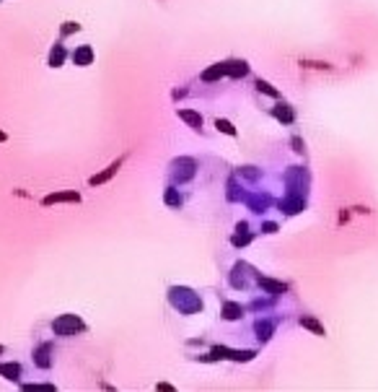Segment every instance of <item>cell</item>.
Masks as SVG:
<instances>
[{"instance_id":"cell-17","label":"cell","mask_w":378,"mask_h":392,"mask_svg":"<svg viewBox=\"0 0 378 392\" xmlns=\"http://www.w3.org/2000/svg\"><path fill=\"white\" fill-rule=\"evenodd\" d=\"M78 29H80L78 24H68V26L62 29V34H70V31H78Z\"/></svg>"},{"instance_id":"cell-8","label":"cell","mask_w":378,"mask_h":392,"mask_svg":"<svg viewBox=\"0 0 378 392\" xmlns=\"http://www.w3.org/2000/svg\"><path fill=\"white\" fill-rule=\"evenodd\" d=\"M226 73H228L226 65H215V68H210L202 78H205V81H215V78H220V75H226Z\"/></svg>"},{"instance_id":"cell-13","label":"cell","mask_w":378,"mask_h":392,"mask_svg":"<svg viewBox=\"0 0 378 392\" xmlns=\"http://www.w3.org/2000/svg\"><path fill=\"white\" fill-rule=\"evenodd\" d=\"M275 114L280 117V120H285V122H293V112H290V109H285V107H280Z\"/></svg>"},{"instance_id":"cell-1","label":"cell","mask_w":378,"mask_h":392,"mask_svg":"<svg viewBox=\"0 0 378 392\" xmlns=\"http://www.w3.org/2000/svg\"><path fill=\"white\" fill-rule=\"evenodd\" d=\"M78 330H86V325H83L75 315H62L60 320H55V333L57 335H75Z\"/></svg>"},{"instance_id":"cell-14","label":"cell","mask_w":378,"mask_h":392,"mask_svg":"<svg viewBox=\"0 0 378 392\" xmlns=\"http://www.w3.org/2000/svg\"><path fill=\"white\" fill-rule=\"evenodd\" d=\"M257 89H259V91H264V94H270V96H277V91H275V89H272L267 81H257Z\"/></svg>"},{"instance_id":"cell-5","label":"cell","mask_w":378,"mask_h":392,"mask_svg":"<svg viewBox=\"0 0 378 392\" xmlns=\"http://www.w3.org/2000/svg\"><path fill=\"white\" fill-rule=\"evenodd\" d=\"M91 57H94V52H91V47H80L75 55H73V60H75V65H88L91 63Z\"/></svg>"},{"instance_id":"cell-2","label":"cell","mask_w":378,"mask_h":392,"mask_svg":"<svg viewBox=\"0 0 378 392\" xmlns=\"http://www.w3.org/2000/svg\"><path fill=\"white\" fill-rule=\"evenodd\" d=\"M78 200H80L78 192H57V195H47L45 205H52V203H78Z\"/></svg>"},{"instance_id":"cell-10","label":"cell","mask_w":378,"mask_h":392,"mask_svg":"<svg viewBox=\"0 0 378 392\" xmlns=\"http://www.w3.org/2000/svg\"><path fill=\"white\" fill-rule=\"evenodd\" d=\"M226 320H238L241 317V306L238 304H226Z\"/></svg>"},{"instance_id":"cell-3","label":"cell","mask_w":378,"mask_h":392,"mask_svg":"<svg viewBox=\"0 0 378 392\" xmlns=\"http://www.w3.org/2000/svg\"><path fill=\"white\" fill-rule=\"evenodd\" d=\"M119 167H122V161H114V164H112V167H109V169H106V172H101V174H96V177H91V179H88V182H91V184H101V182H106V179H109V177H114V174H117V169H119Z\"/></svg>"},{"instance_id":"cell-7","label":"cell","mask_w":378,"mask_h":392,"mask_svg":"<svg viewBox=\"0 0 378 392\" xmlns=\"http://www.w3.org/2000/svg\"><path fill=\"white\" fill-rule=\"evenodd\" d=\"M259 283H262L267 291H272V294H285V288H287L285 283H277V281H270V278H262Z\"/></svg>"},{"instance_id":"cell-12","label":"cell","mask_w":378,"mask_h":392,"mask_svg":"<svg viewBox=\"0 0 378 392\" xmlns=\"http://www.w3.org/2000/svg\"><path fill=\"white\" fill-rule=\"evenodd\" d=\"M215 128H218V130H223L226 135H236V128H233L228 120H218V122H215Z\"/></svg>"},{"instance_id":"cell-18","label":"cell","mask_w":378,"mask_h":392,"mask_svg":"<svg viewBox=\"0 0 378 392\" xmlns=\"http://www.w3.org/2000/svg\"><path fill=\"white\" fill-rule=\"evenodd\" d=\"M0 140H6V133H0Z\"/></svg>"},{"instance_id":"cell-9","label":"cell","mask_w":378,"mask_h":392,"mask_svg":"<svg viewBox=\"0 0 378 392\" xmlns=\"http://www.w3.org/2000/svg\"><path fill=\"white\" fill-rule=\"evenodd\" d=\"M18 366L16 364H3V366H0V374H6V379H18Z\"/></svg>"},{"instance_id":"cell-11","label":"cell","mask_w":378,"mask_h":392,"mask_svg":"<svg viewBox=\"0 0 378 392\" xmlns=\"http://www.w3.org/2000/svg\"><path fill=\"white\" fill-rule=\"evenodd\" d=\"M228 75H243L246 73V63H228Z\"/></svg>"},{"instance_id":"cell-6","label":"cell","mask_w":378,"mask_h":392,"mask_svg":"<svg viewBox=\"0 0 378 392\" xmlns=\"http://www.w3.org/2000/svg\"><path fill=\"white\" fill-rule=\"evenodd\" d=\"M301 325L303 327H308L314 335H326V330H324V325H319L314 317H301Z\"/></svg>"},{"instance_id":"cell-15","label":"cell","mask_w":378,"mask_h":392,"mask_svg":"<svg viewBox=\"0 0 378 392\" xmlns=\"http://www.w3.org/2000/svg\"><path fill=\"white\" fill-rule=\"evenodd\" d=\"M50 63H52V65H55V68H57V65H60V63H62V47H57V50H55V52H52V57H50Z\"/></svg>"},{"instance_id":"cell-4","label":"cell","mask_w":378,"mask_h":392,"mask_svg":"<svg viewBox=\"0 0 378 392\" xmlns=\"http://www.w3.org/2000/svg\"><path fill=\"white\" fill-rule=\"evenodd\" d=\"M179 117H182V120H184V122H189L192 128H202V117H199L197 112H189V109H182V112H179Z\"/></svg>"},{"instance_id":"cell-16","label":"cell","mask_w":378,"mask_h":392,"mask_svg":"<svg viewBox=\"0 0 378 392\" xmlns=\"http://www.w3.org/2000/svg\"><path fill=\"white\" fill-rule=\"evenodd\" d=\"M166 203H169V205H179V198H176V192H174V190L166 192Z\"/></svg>"}]
</instances>
